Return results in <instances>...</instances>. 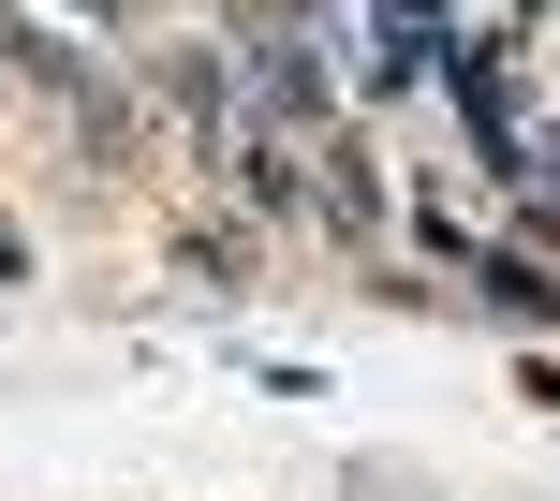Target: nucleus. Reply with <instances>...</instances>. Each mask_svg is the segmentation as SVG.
Wrapping results in <instances>:
<instances>
[{
    "label": "nucleus",
    "mask_w": 560,
    "mask_h": 501,
    "mask_svg": "<svg viewBox=\"0 0 560 501\" xmlns=\"http://www.w3.org/2000/svg\"><path fill=\"white\" fill-rule=\"evenodd\" d=\"M252 104H266V118H325V59H310V30L252 45Z\"/></svg>",
    "instance_id": "obj_1"
},
{
    "label": "nucleus",
    "mask_w": 560,
    "mask_h": 501,
    "mask_svg": "<svg viewBox=\"0 0 560 501\" xmlns=\"http://www.w3.org/2000/svg\"><path fill=\"white\" fill-rule=\"evenodd\" d=\"M472 280H487V310H502V325H560V280L532 266V250H487Z\"/></svg>",
    "instance_id": "obj_2"
},
{
    "label": "nucleus",
    "mask_w": 560,
    "mask_h": 501,
    "mask_svg": "<svg viewBox=\"0 0 560 501\" xmlns=\"http://www.w3.org/2000/svg\"><path fill=\"white\" fill-rule=\"evenodd\" d=\"M325 207H339V222H354V236L384 222V193H369V148H325Z\"/></svg>",
    "instance_id": "obj_3"
},
{
    "label": "nucleus",
    "mask_w": 560,
    "mask_h": 501,
    "mask_svg": "<svg viewBox=\"0 0 560 501\" xmlns=\"http://www.w3.org/2000/svg\"><path fill=\"white\" fill-rule=\"evenodd\" d=\"M236 15H252V45H280V30H295L310 0H236Z\"/></svg>",
    "instance_id": "obj_4"
},
{
    "label": "nucleus",
    "mask_w": 560,
    "mask_h": 501,
    "mask_svg": "<svg viewBox=\"0 0 560 501\" xmlns=\"http://www.w3.org/2000/svg\"><path fill=\"white\" fill-rule=\"evenodd\" d=\"M532 398H546V413H560V354H546V369H532Z\"/></svg>",
    "instance_id": "obj_5"
},
{
    "label": "nucleus",
    "mask_w": 560,
    "mask_h": 501,
    "mask_svg": "<svg viewBox=\"0 0 560 501\" xmlns=\"http://www.w3.org/2000/svg\"><path fill=\"white\" fill-rule=\"evenodd\" d=\"M15 266H30V250H15V236H0V280H15Z\"/></svg>",
    "instance_id": "obj_6"
},
{
    "label": "nucleus",
    "mask_w": 560,
    "mask_h": 501,
    "mask_svg": "<svg viewBox=\"0 0 560 501\" xmlns=\"http://www.w3.org/2000/svg\"><path fill=\"white\" fill-rule=\"evenodd\" d=\"M398 30H428V0H398Z\"/></svg>",
    "instance_id": "obj_7"
},
{
    "label": "nucleus",
    "mask_w": 560,
    "mask_h": 501,
    "mask_svg": "<svg viewBox=\"0 0 560 501\" xmlns=\"http://www.w3.org/2000/svg\"><path fill=\"white\" fill-rule=\"evenodd\" d=\"M74 15H118V0H74Z\"/></svg>",
    "instance_id": "obj_8"
}]
</instances>
